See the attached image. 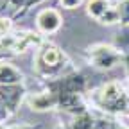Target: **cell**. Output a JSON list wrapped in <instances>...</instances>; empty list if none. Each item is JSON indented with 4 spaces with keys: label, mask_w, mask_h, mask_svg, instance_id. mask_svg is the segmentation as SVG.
<instances>
[{
    "label": "cell",
    "mask_w": 129,
    "mask_h": 129,
    "mask_svg": "<svg viewBox=\"0 0 129 129\" xmlns=\"http://www.w3.org/2000/svg\"><path fill=\"white\" fill-rule=\"evenodd\" d=\"M38 61L41 63L40 67H45V68H54L63 61V54L59 52V48L54 47V45H45L40 54H38Z\"/></svg>",
    "instance_id": "obj_3"
},
{
    "label": "cell",
    "mask_w": 129,
    "mask_h": 129,
    "mask_svg": "<svg viewBox=\"0 0 129 129\" xmlns=\"http://www.w3.org/2000/svg\"><path fill=\"white\" fill-rule=\"evenodd\" d=\"M109 7H111V6H109L108 0H90L88 6H86V13H88V16H91V18H95V20H99Z\"/></svg>",
    "instance_id": "obj_6"
},
{
    "label": "cell",
    "mask_w": 129,
    "mask_h": 129,
    "mask_svg": "<svg viewBox=\"0 0 129 129\" xmlns=\"http://www.w3.org/2000/svg\"><path fill=\"white\" fill-rule=\"evenodd\" d=\"M90 52L93 56V64L99 68H111L120 59L118 52L109 45H95L93 48H90Z\"/></svg>",
    "instance_id": "obj_2"
},
{
    "label": "cell",
    "mask_w": 129,
    "mask_h": 129,
    "mask_svg": "<svg viewBox=\"0 0 129 129\" xmlns=\"http://www.w3.org/2000/svg\"><path fill=\"white\" fill-rule=\"evenodd\" d=\"M56 104V99L48 93H40V95H34L30 99V108L36 109V111H45V109H50L52 106Z\"/></svg>",
    "instance_id": "obj_5"
},
{
    "label": "cell",
    "mask_w": 129,
    "mask_h": 129,
    "mask_svg": "<svg viewBox=\"0 0 129 129\" xmlns=\"http://www.w3.org/2000/svg\"><path fill=\"white\" fill-rule=\"evenodd\" d=\"M22 72L11 63H0V86H13L22 81Z\"/></svg>",
    "instance_id": "obj_4"
},
{
    "label": "cell",
    "mask_w": 129,
    "mask_h": 129,
    "mask_svg": "<svg viewBox=\"0 0 129 129\" xmlns=\"http://www.w3.org/2000/svg\"><path fill=\"white\" fill-rule=\"evenodd\" d=\"M99 22L101 23H104V25H113V23H118L120 22V11L118 9H115V7H109L101 18H99Z\"/></svg>",
    "instance_id": "obj_8"
},
{
    "label": "cell",
    "mask_w": 129,
    "mask_h": 129,
    "mask_svg": "<svg viewBox=\"0 0 129 129\" xmlns=\"http://www.w3.org/2000/svg\"><path fill=\"white\" fill-rule=\"evenodd\" d=\"M11 29H13V22L9 18H0V36L9 34Z\"/></svg>",
    "instance_id": "obj_9"
},
{
    "label": "cell",
    "mask_w": 129,
    "mask_h": 129,
    "mask_svg": "<svg viewBox=\"0 0 129 129\" xmlns=\"http://www.w3.org/2000/svg\"><path fill=\"white\" fill-rule=\"evenodd\" d=\"M61 23H63V18H61L59 11L50 9V7L40 11L36 16V27L41 34H54V32L59 30Z\"/></svg>",
    "instance_id": "obj_1"
},
{
    "label": "cell",
    "mask_w": 129,
    "mask_h": 129,
    "mask_svg": "<svg viewBox=\"0 0 129 129\" xmlns=\"http://www.w3.org/2000/svg\"><path fill=\"white\" fill-rule=\"evenodd\" d=\"M59 2H61V6L64 9H77L84 0H59Z\"/></svg>",
    "instance_id": "obj_10"
},
{
    "label": "cell",
    "mask_w": 129,
    "mask_h": 129,
    "mask_svg": "<svg viewBox=\"0 0 129 129\" xmlns=\"http://www.w3.org/2000/svg\"><path fill=\"white\" fill-rule=\"evenodd\" d=\"M120 95H122V90H120L118 84H115V83H109V84H106V86L102 88V99H104V102L118 101Z\"/></svg>",
    "instance_id": "obj_7"
}]
</instances>
